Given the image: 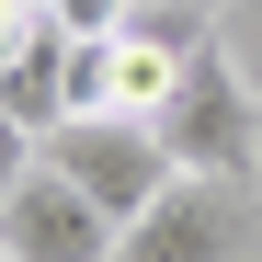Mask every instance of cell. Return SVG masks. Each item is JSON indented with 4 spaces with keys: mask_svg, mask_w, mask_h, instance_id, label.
Listing matches in <instances>:
<instances>
[{
    "mask_svg": "<svg viewBox=\"0 0 262 262\" xmlns=\"http://www.w3.org/2000/svg\"><path fill=\"white\" fill-rule=\"evenodd\" d=\"M125 12H137V0H46L57 34H125Z\"/></svg>",
    "mask_w": 262,
    "mask_h": 262,
    "instance_id": "6",
    "label": "cell"
},
{
    "mask_svg": "<svg viewBox=\"0 0 262 262\" xmlns=\"http://www.w3.org/2000/svg\"><path fill=\"white\" fill-rule=\"evenodd\" d=\"M34 160H46V137H34V125H12V114H0V205L23 194V171H34Z\"/></svg>",
    "mask_w": 262,
    "mask_h": 262,
    "instance_id": "7",
    "label": "cell"
},
{
    "mask_svg": "<svg viewBox=\"0 0 262 262\" xmlns=\"http://www.w3.org/2000/svg\"><path fill=\"white\" fill-rule=\"evenodd\" d=\"M46 34V12H23V0H0V80H12V57Z\"/></svg>",
    "mask_w": 262,
    "mask_h": 262,
    "instance_id": "8",
    "label": "cell"
},
{
    "mask_svg": "<svg viewBox=\"0 0 262 262\" xmlns=\"http://www.w3.org/2000/svg\"><path fill=\"white\" fill-rule=\"evenodd\" d=\"M114 262H262V183H171Z\"/></svg>",
    "mask_w": 262,
    "mask_h": 262,
    "instance_id": "2",
    "label": "cell"
},
{
    "mask_svg": "<svg viewBox=\"0 0 262 262\" xmlns=\"http://www.w3.org/2000/svg\"><path fill=\"white\" fill-rule=\"evenodd\" d=\"M46 160L69 171L80 194H92L114 228H137V216L183 183V171H171V148H160V125H137V114H92V125H57L46 137Z\"/></svg>",
    "mask_w": 262,
    "mask_h": 262,
    "instance_id": "3",
    "label": "cell"
},
{
    "mask_svg": "<svg viewBox=\"0 0 262 262\" xmlns=\"http://www.w3.org/2000/svg\"><path fill=\"white\" fill-rule=\"evenodd\" d=\"M23 12H46V0H23Z\"/></svg>",
    "mask_w": 262,
    "mask_h": 262,
    "instance_id": "11",
    "label": "cell"
},
{
    "mask_svg": "<svg viewBox=\"0 0 262 262\" xmlns=\"http://www.w3.org/2000/svg\"><path fill=\"white\" fill-rule=\"evenodd\" d=\"M114 239H125V228L69 183L57 160H34L23 194L0 205V262H114Z\"/></svg>",
    "mask_w": 262,
    "mask_h": 262,
    "instance_id": "4",
    "label": "cell"
},
{
    "mask_svg": "<svg viewBox=\"0 0 262 262\" xmlns=\"http://www.w3.org/2000/svg\"><path fill=\"white\" fill-rule=\"evenodd\" d=\"M160 148H171L183 183H262V92L228 57V34L205 57H183V92L160 114Z\"/></svg>",
    "mask_w": 262,
    "mask_h": 262,
    "instance_id": "1",
    "label": "cell"
},
{
    "mask_svg": "<svg viewBox=\"0 0 262 262\" xmlns=\"http://www.w3.org/2000/svg\"><path fill=\"white\" fill-rule=\"evenodd\" d=\"M183 12H228V0H183Z\"/></svg>",
    "mask_w": 262,
    "mask_h": 262,
    "instance_id": "10",
    "label": "cell"
},
{
    "mask_svg": "<svg viewBox=\"0 0 262 262\" xmlns=\"http://www.w3.org/2000/svg\"><path fill=\"white\" fill-rule=\"evenodd\" d=\"M228 57L251 69V92H262V0H251V12H239V34H228Z\"/></svg>",
    "mask_w": 262,
    "mask_h": 262,
    "instance_id": "9",
    "label": "cell"
},
{
    "mask_svg": "<svg viewBox=\"0 0 262 262\" xmlns=\"http://www.w3.org/2000/svg\"><path fill=\"white\" fill-rule=\"evenodd\" d=\"M171 92H183V57L148 46V34H114V114L160 125V114H171Z\"/></svg>",
    "mask_w": 262,
    "mask_h": 262,
    "instance_id": "5",
    "label": "cell"
}]
</instances>
